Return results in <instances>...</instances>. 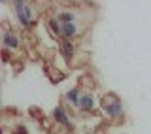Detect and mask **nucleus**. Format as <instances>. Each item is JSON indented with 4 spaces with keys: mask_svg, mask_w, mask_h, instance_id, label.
I'll return each instance as SVG.
<instances>
[{
    "mask_svg": "<svg viewBox=\"0 0 151 134\" xmlns=\"http://www.w3.org/2000/svg\"><path fill=\"white\" fill-rule=\"evenodd\" d=\"M13 12H15V19L21 27H30L34 23V9L27 0H13Z\"/></svg>",
    "mask_w": 151,
    "mask_h": 134,
    "instance_id": "1",
    "label": "nucleus"
},
{
    "mask_svg": "<svg viewBox=\"0 0 151 134\" xmlns=\"http://www.w3.org/2000/svg\"><path fill=\"white\" fill-rule=\"evenodd\" d=\"M102 112L106 113L108 117L117 119V117L123 115V102L117 97H113V94H110V97H104L102 98Z\"/></svg>",
    "mask_w": 151,
    "mask_h": 134,
    "instance_id": "2",
    "label": "nucleus"
},
{
    "mask_svg": "<svg viewBox=\"0 0 151 134\" xmlns=\"http://www.w3.org/2000/svg\"><path fill=\"white\" fill-rule=\"evenodd\" d=\"M53 117H55V121L57 123H60L63 127H66L68 130H74V125H72V121H70V117L66 115V110L63 106H57L53 110Z\"/></svg>",
    "mask_w": 151,
    "mask_h": 134,
    "instance_id": "3",
    "label": "nucleus"
},
{
    "mask_svg": "<svg viewBox=\"0 0 151 134\" xmlns=\"http://www.w3.org/2000/svg\"><path fill=\"white\" fill-rule=\"evenodd\" d=\"M59 51H60V57L64 59V63H70L74 53H76V47L72 44V40H66L64 38V40L60 42V45H59Z\"/></svg>",
    "mask_w": 151,
    "mask_h": 134,
    "instance_id": "4",
    "label": "nucleus"
},
{
    "mask_svg": "<svg viewBox=\"0 0 151 134\" xmlns=\"http://www.w3.org/2000/svg\"><path fill=\"white\" fill-rule=\"evenodd\" d=\"M79 34V28L76 23H60V36L66 40H72Z\"/></svg>",
    "mask_w": 151,
    "mask_h": 134,
    "instance_id": "5",
    "label": "nucleus"
},
{
    "mask_svg": "<svg viewBox=\"0 0 151 134\" xmlns=\"http://www.w3.org/2000/svg\"><path fill=\"white\" fill-rule=\"evenodd\" d=\"M2 45L6 47V49L15 51L17 47H19V38H17L15 34H13V32L6 30V32H4V36H2Z\"/></svg>",
    "mask_w": 151,
    "mask_h": 134,
    "instance_id": "6",
    "label": "nucleus"
},
{
    "mask_svg": "<svg viewBox=\"0 0 151 134\" xmlns=\"http://www.w3.org/2000/svg\"><path fill=\"white\" fill-rule=\"evenodd\" d=\"M94 108V98L91 93H83L81 94V100H79V110L81 112H91Z\"/></svg>",
    "mask_w": 151,
    "mask_h": 134,
    "instance_id": "7",
    "label": "nucleus"
},
{
    "mask_svg": "<svg viewBox=\"0 0 151 134\" xmlns=\"http://www.w3.org/2000/svg\"><path fill=\"white\" fill-rule=\"evenodd\" d=\"M79 100H81V93H79V89H70L68 93H66V102L72 104L74 108H79Z\"/></svg>",
    "mask_w": 151,
    "mask_h": 134,
    "instance_id": "8",
    "label": "nucleus"
},
{
    "mask_svg": "<svg viewBox=\"0 0 151 134\" xmlns=\"http://www.w3.org/2000/svg\"><path fill=\"white\" fill-rule=\"evenodd\" d=\"M57 19L60 23H74L76 21V13L74 12H59L57 13Z\"/></svg>",
    "mask_w": 151,
    "mask_h": 134,
    "instance_id": "9",
    "label": "nucleus"
},
{
    "mask_svg": "<svg viewBox=\"0 0 151 134\" xmlns=\"http://www.w3.org/2000/svg\"><path fill=\"white\" fill-rule=\"evenodd\" d=\"M47 25H49V28H51L53 34H60V21L57 17H51L49 21H47Z\"/></svg>",
    "mask_w": 151,
    "mask_h": 134,
    "instance_id": "10",
    "label": "nucleus"
},
{
    "mask_svg": "<svg viewBox=\"0 0 151 134\" xmlns=\"http://www.w3.org/2000/svg\"><path fill=\"white\" fill-rule=\"evenodd\" d=\"M15 132H17V134H28V130H27L25 125H17V127H15Z\"/></svg>",
    "mask_w": 151,
    "mask_h": 134,
    "instance_id": "11",
    "label": "nucleus"
},
{
    "mask_svg": "<svg viewBox=\"0 0 151 134\" xmlns=\"http://www.w3.org/2000/svg\"><path fill=\"white\" fill-rule=\"evenodd\" d=\"M2 4H8V2H13V0H0Z\"/></svg>",
    "mask_w": 151,
    "mask_h": 134,
    "instance_id": "12",
    "label": "nucleus"
}]
</instances>
